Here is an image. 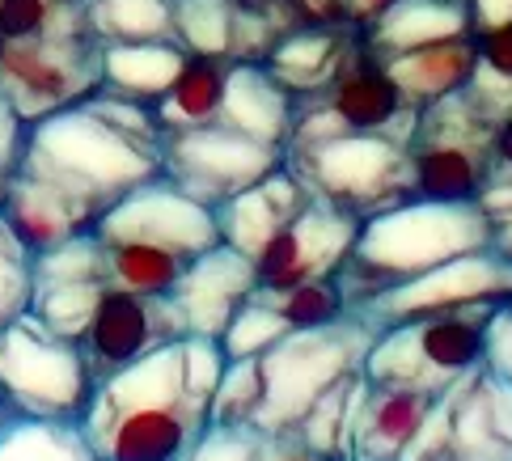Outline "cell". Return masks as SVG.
<instances>
[{"instance_id": "obj_1", "label": "cell", "mask_w": 512, "mask_h": 461, "mask_svg": "<svg viewBox=\"0 0 512 461\" xmlns=\"http://www.w3.org/2000/svg\"><path fill=\"white\" fill-rule=\"evenodd\" d=\"M225 364L221 339L187 335L98 377L81 415V432L98 461H182L208 428Z\"/></svg>"}, {"instance_id": "obj_2", "label": "cell", "mask_w": 512, "mask_h": 461, "mask_svg": "<svg viewBox=\"0 0 512 461\" xmlns=\"http://www.w3.org/2000/svg\"><path fill=\"white\" fill-rule=\"evenodd\" d=\"M479 250H491V225L479 204H432V199L407 195L360 220L339 284L356 313L386 288H398L415 275H428Z\"/></svg>"}, {"instance_id": "obj_3", "label": "cell", "mask_w": 512, "mask_h": 461, "mask_svg": "<svg viewBox=\"0 0 512 461\" xmlns=\"http://www.w3.org/2000/svg\"><path fill=\"white\" fill-rule=\"evenodd\" d=\"M22 174H34L102 216L119 195L161 174V149L123 136L85 102L30 123Z\"/></svg>"}, {"instance_id": "obj_4", "label": "cell", "mask_w": 512, "mask_h": 461, "mask_svg": "<svg viewBox=\"0 0 512 461\" xmlns=\"http://www.w3.org/2000/svg\"><path fill=\"white\" fill-rule=\"evenodd\" d=\"M377 335L373 322L360 313H347L343 322L322 330H288L259 356L263 364V407L254 419V432H292L314 402L335 390L339 381L356 377L364 352Z\"/></svg>"}, {"instance_id": "obj_5", "label": "cell", "mask_w": 512, "mask_h": 461, "mask_svg": "<svg viewBox=\"0 0 512 461\" xmlns=\"http://www.w3.org/2000/svg\"><path fill=\"white\" fill-rule=\"evenodd\" d=\"M284 165L305 182L309 195L326 199V204H335L356 220L411 195L407 136L335 132L284 149Z\"/></svg>"}, {"instance_id": "obj_6", "label": "cell", "mask_w": 512, "mask_h": 461, "mask_svg": "<svg viewBox=\"0 0 512 461\" xmlns=\"http://www.w3.org/2000/svg\"><path fill=\"white\" fill-rule=\"evenodd\" d=\"M500 305L432 313L419 322L377 326L364 352L360 377L386 385H415V390H449L487 360V322Z\"/></svg>"}, {"instance_id": "obj_7", "label": "cell", "mask_w": 512, "mask_h": 461, "mask_svg": "<svg viewBox=\"0 0 512 461\" xmlns=\"http://www.w3.org/2000/svg\"><path fill=\"white\" fill-rule=\"evenodd\" d=\"M491 119L466 89L415 115L407 140L411 195L432 204H479L491 182Z\"/></svg>"}, {"instance_id": "obj_8", "label": "cell", "mask_w": 512, "mask_h": 461, "mask_svg": "<svg viewBox=\"0 0 512 461\" xmlns=\"http://www.w3.org/2000/svg\"><path fill=\"white\" fill-rule=\"evenodd\" d=\"M98 89V39L77 9L64 26L22 43H0V98L26 123L77 106Z\"/></svg>"}, {"instance_id": "obj_9", "label": "cell", "mask_w": 512, "mask_h": 461, "mask_svg": "<svg viewBox=\"0 0 512 461\" xmlns=\"http://www.w3.org/2000/svg\"><path fill=\"white\" fill-rule=\"evenodd\" d=\"M0 390L26 415L81 423L94 394V373L77 339H64L34 313H22L0 326Z\"/></svg>"}, {"instance_id": "obj_10", "label": "cell", "mask_w": 512, "mask_h": 461, "mask_svg": "<svg viewBox=\"0 0 512 461\" xmlns=\"http://www.w3.org/2000/svg\"><path fill=\"white\" fill-rule=\"evenodd\" d=\"M402 461H512V381L487 364L453 381Z\"/></svg>"}, {"instance_id": "obj_11", "label": "cell", "mask_w": 512, "mask_h": 461, "mask_svg": "<svg viewBox=\"0 0 512 461\" xmlns=\"http://www.w3.org/2000/svg\"><path fill=\"white\" fill-rule=\"evenodd\" d=\"M276 165H284L280 149L233 132L225 123L170 132L161 140V174L212 212L221 208L225 199L242 195L254 182H263Z\"/></svg>"}, {"instance_id": "obj_12", "label": "cell", "mask_w": 512, "mask_h": 461, "mask_svg": "<svg viewBox=\"0 0 512 461\" xmlns=\"http://www.w3.org/2000/svg\"><path fill=\"white\" fill-rule=\"evenodd\" d=\"M512 301V258L496 250L462 254L453 263L436 267L428 275L386 288L377 301L356 309L364 322L373 326H398V322H419L432 313H457V309H487Z\"/></svg>"}, {"instance_id": "obj_13", "label": "cell", "mask_w": 512, "mask_h": 461, "mask_svg": "<svg viewBox=\"0 0 512 461\" xmlns=\"http://www.w3.org/2000/svg\"><path fill=\"white\" fill-rule=\"evenodd\" d=\"M94 233L98 242H144V246L174 250L182 258H195L212 246H221L216 212L191 199L187 191H178L166 174L119 195L94 220Z\"/></svg>"}, {"instance_id": "obj_14", "label": "cell", "mask_w": 512, "mask_h": 461, "mask_svg": "<svg viewBox=\"0 0 512 461\" xmlns=\"http://www.w3.org/2000/svg\"><path fill=\"white\" fill-rule=\"evenodd\" d=\"M356 233H360L356 216L309 195V204L250 258L259 292H280L305 280H322V275H339L356 246Z\"/></svg>"}, {"instance_id": "obj_15", "label": "cell", "mask_w": 512, "mask_h": 461, "mask_svg": "<svg viewBox=\"0 0 512 461\" xmlns=\"http://www.w3.org/2000/svg\"><path fill=\"white\" fill-rule=\"evenodd\" d=\"M178 339H187V322H182V313L174 309L170 297H136V292L106 288L94 318L81 330L77 347L98 381Z\"/></svg>"}, {"instance_id": "obj_16", "label": "cell", "mask_w": 512, "mask_h": 461, "mask_svg": "<svg viewBox=\"0 0 512 461\" xmlns=\"http://www.w3.org/2000/svg\"><path fill=\"white\" fill-rule=\"evenodd\" d=\"M254 292H259L254 263L221 242V246L191 258L182 280L170 292V301L182 313V322H187V335L221 339L225 326L233 322V313L242 309Z\"/></svg>"}, {"instance_id": "obj_17", "label": "cell", "mask_w": 512, "mask_h": 461, "mask_svg": "<svg viewBox=\"0 0 512 461\" xmlns=\"http://www.w3.org/2000/svg\"><path fill=\"white\" fill-rule=\"evenodd\" d=\"M436 390L364 381L347 428V461H402L436 407Z\"/></svg>"}, {"instance_id": "obj_18", "label": "cell", "mask_w": 512, "mask_h": 461, "mask_svg": "<svg viewBox=\"0 0 512 461\" xmlns=\"http://www.w3.org/2000/svg\"><path fill=\"white\" fill-rule=\"evenodd\" d=\"M318 98L343 132H386V136L411 140L415 110L398 94V85L390 81V72L381 68L377 55L364 51V43L352 60H347V68L331 81V89Z\"/></svg>"}, {"instance_id": "obj_19", "label": "cell", "mask_w": 512, "mask_h": 461, "mask_svg": "<svg viewBox=\"0 0 512 461\" xmlns=\"http://www.w3.org/2000/svg\"><path fill=\"white\" fill-rule=\"evenodd\" d=\"M305 204H309V187L288 165H276L263 182H254V187L216 208V229H221L225 246L254 258Z\"/></svg>"}, {"instance_id": "obj_20", "label": "cell", "mask_w": 512, "mask_h": 461, "mask_svg": "<svg viewBox=\"0 0 512 461\" xmlns=\"http://www.w3.org/2000/svg\"><path fill=\"white\" fill-rule=\"evenodd\" d=\"M0 216H5V225L17 233V242H22L30 254L56 250L68 242V237L89 233L98 220L85 204H77V199L64 195L60 187H51V182L22 174V170H17L13 182L5 187Z\"/></svg>"}, {"instance_id": "obj_21", "label": "cell", "mask_w": 512, "mask_h": 461, "mask_svg": "<svg viewBox=\"0 0 512 461\" xmlns=\"http://www.w3.org/2000/svg\"><path fill=\"white\" fill-rule=\"evenodd\" d=\"M360 51V34L352 26H297L267 51L263 68L292 98H318Z\"/></svg>"}, {"instance_id": "obj_22", "label": "cell", "mask_w": 512, "mask_h": 461, "mask_svg": "<svg viewBox=\"0 0 512 461\" xmlns=\"http://www.w3.org/2000/svg\"><path fill=\"white\" fill-rule=\"evenodd\" d=\"M292 115H297V98H292L263 64H242V60L229 64L225 106H221V119L216 123H225L233 132L263 140L284 153V144L292 136Z\"/></svg>"}, {"instance_id": "obj_23", "label": "cell", "mask_w": 512, "mask_h": 461, "mask_svg": "<svg viewBox=\"0 0 512 461\" xmlns=\"http://www.w3.org/2000/svg\"><path fill=\"white\" fill-rule=\"evenodd\" d=\"M377 60L390 72L398 94L407 98V106L419 115V110L462 94V89L470 85V77H474V34H466V39L428 43V47H415V51H398V55H377Z\"/></svg>"}, {"instance_id": "obj_24", "label": "cell", "mask_w": 512, "mask_h": 461, "mask_svg": "<svg viewBox=\"0 0 512 461\" xmlns=\"http://www.w3.org/2000/svg\"><path fill=\"white\" fill-rule=\"evenodd\" d=\"M466 34H474L466 0H394L381 22L360 34V43L373 55H398L428 43L466 39Z\"/></svg>"}, {"instance_id": "obj_25", "label": "cell", "mask_w": 512, "mask_h": 461, "mask_svg": "<svg viewBox=\"0 0 512 461\" xmlns=\"http://www.w3.org/2000/svg\"><path fill=\"white\" fill-rule=\"evenodd\" d=\"M187 60L191 55L182 51L174 39H161V43H106V47H98V85L136 98V102L157 106L161 94L178 81V72H182Z\"/></svg>"}, {"instance_id": "obj_26", "label": "cell", "mask_w": 512, "mask_h": 461, "mask_svg": "<svg viewBox=\"0 0 512 461\" xmlns=\"http://www.w3.org/2000/svg\"><path fill=\"white\" fill-rule=\"evenodd\" d=\"M0 461H98L77 419L26 415L0 402Z\"/></svg>"}, {"instance_id": "obj_27", "label": "cell", "mask_w": 512, "mask_h": 461, "mask_svg": "<svg viewBox=\"0 0 512 461\" xmlns=\"http://www.w3.org/2000/svg\"><path fill=\"white\" fill-rule=\"evenodd\" d=\"M229 64L233 60H204V55H191V60L182 64L178 81L153 106L161 132L166 136L170 132H191V127H208V123L221 119Z\"/></svg>"}, {"instance_id": "obj_28", "label": "cell", "mask_w": 512, "mask_h": 461, "mask_svg": "<svg viewBox=\"0 0 512 461\" xmlns=\"http://www.w3.org/2000/svg\"><path fill=\"white\" fill-rule=\"evenodd\" d=\"M106 250V288L136 292V297H170L191 258L144 242H102Z\"/></svg>"}, {"instance_id": "obj_29", "label": "cell", "mask_w": 512, "mask_h": 461, "mask_svg": "<svg viewBox=\"0 0 512 461\" xmlns=\"http://www.w3.org/2000/svg\"><path fill=\"white\" fill-rule=\"evenodd\" d=\"M81 13L98 47L174 39L170 0H81Z\"/></svg>"}, {"instance_id": "obj_30", "label": "cell", "mask_w": 512, "mask_h": 461, "mask_svg": "<svg viewBox=\"0 0 512 461\" xmlns=\"http://www.w3.org/2000/svg\"><path fill=\"white\" fill-rule=\"evenodd\" d=\"M259 297L276 309V318L288 330H322L352 313L339 275H322V280H305V284H292L280 292H259Z\"/></svg>"}, {"instance_id": "obj_31", "label": "cell", "mask_w": 512, "mask_h": 461, "mask_svg": "<svg viewBox=\"0 0 512 461\" xmlns=\"http://www.w3.org/2000/svg\"><path fill=\"white\" fill-rule=\"evenodd\" d=\"M301 22L288 0H233V34H229V60L263 64L267 51Z\"/></svg>"}, {"instance_id": "obj_32", "label": "cell", "mask_w": 512, "mask_h": 461, "mask_svg": "<svg viewBox=\"0 0 512 461\" xmlns=\"http://www.w3.org/2000/svg\"><path fill=\"white\" fill-rule=\"evenodd\" d=\"M102 292H106L102 280H47V284H34L26 313H34L47 330H56L64 339H81Z\"/></svg>"}, {"instance_id": "obj_33", "label": "cell", "mask_w": 512, "mask_h": 461, "mask_svg": "<svg viewBox=\"0 0 512 461\" xmlns=\"http://www.w3.org/2000/svg\"><path fill=\"white\" fill-rule=\"evenodd\" d=\"M170 17H174V43L187 55L229 60L233 0H170Z\"/></svg>"}, {"instance_id": "obj_34", "label": "cell", "mask_w": 512, "mask_h": 461, "mask_svg": "<svg viewBox=\"0 0 512 461\" xmlns=\"http://www.w3.org/2000/svg\"><path fill=\"white\" fill-rule=\"evenodd\" d=\"M263 407V364L259 356L229 360L221 381H216L208 423H225V428H254Z\"/></svg>"}, {"instance_id": "obj_35", "label": "cell", "mask_w": 512, "mask_h": 461, "mask_svg": "<svg viewBox=\"0 0 512 461\" xmlns=\"http://www.w3.org/2000/svg\"><path fill=\"white\" fill-rule=\"evenodd\" d=\"M284 335H288V326L276 318V309L254 292V297L233 313V322L225 326L221 347H225L229 360H242V356H263L267 347L276 339H284Z\"/></svg>"}, {"instance_id": "obj_36", "label": "cell", "mask_w": 512, "mask_h": 461, "mask_svg": "<svg viewBox=\"0 0 512 461\" xmlns=\"http://www.w3.org/2000/svg\"><path fill=\"white\" fill-rule=\"evenodd\" d=\"M34 292V254L17 242V233L0 216V326L22 318Z\"/></svg>"}, {"instance_id": "obj_37", "label": "cell", "mask_w": 512, "mask_h": 461, "mask_svg": "<svg viewBox=\"0 0 512 461\" xmlns=\"http://www.w3.org/2000/svg\"><path fill=\"white\" fill-rule=\"evenodd\" d=\"M89 110H94L98 119H106L111 127H119L123 136H132L140 144H153V149H161V140H166V132H161V123H157V110L149 102H136V98H127V94H115V89H106L98 85L89 98H81Z\"/></svg>"}, {"instance_id": "obj_38", "label": "cell", "mask_w": 512, "mask_h": 461, "mask_svg": "<svg viewBox=\"0 0 512 461\" xmlns=\"http://www.w3.org/2000/svg\"><path fill=\"white\" fill-rule=\"evenodd\" d=\"M259 440H263V432H254V428L208 423L182 461H254L259 457Z\"/></svg>"}, {"instance_id": "obj_39", "label": "cell", "mask_w": 512, "mask_h": 461, "mask_svg": "<svg viewBox=\"0 0 512 461\" xmlns=\"http://www.w3.org/2000/svg\"><path fill=\"white\" fill-rule=\"evenodd\" d=\"M479 208L491 225V250L512 258V170H491L487 191L479 195Z\"/></svg>"}, {"instance_id": "obj_40", "label": "cell", "mask_w": 512, "mask_h": 461, "mask_svg": "<svg viewBox=\"0 0 512 461\" xmlns=\"http://www.w3.org/2000/svg\"><path fill=\"white\" fill-rule=\"evenodd\" d=\"M26 132H30V123L17 115V110H13L5 98H0V199H5V187L13 182L17 165H22Z\"/></svg>"}, {"instance_id": "obj_41", "label": "cell", "mask_w": 512, "mask_h": 461, "mask_svg": "<svg viewBox=\"0 0 512 461\" xmlns=\"http://www.w3.org/2000/svg\"><path fill=\"white\" fill-rule=\"evenodd\" d=\"M491 373L512 381V301H504L487 322V360Z\"/></svg>"}, {"instance_id": "obj_42", "label": "cell", "mask_w": 512, "mask_h": 461, "mask_svg": "<svg viewBox=\"0 0 512 461\" xmlns=\"http://www.w3.org/2000/svg\"><path fill=\"white\" fill-rule=\"evenodd\" d=\"M254 461H331V457H322L318 449H309L301 436H292V432H271L259 440V457Z\"/></svg>"}, {"instance_id": "obj_43", "label": "cell", "mask_w": 512, "mask_h": 461, "mask_svg": "<svg viewBox=\"0 0 512 461\" xmlns=\"http://www.w3.org/2000/svg\"><path fill=\"white\" fill-rule=\"evenodd\" d=\"M301 26H347V0H288Z\"/></svg>"}, {"instance_id": "obj_44", "label": "cell", "mask_w": 512, "mask_h": 461, "mask_svg": "<svg viewBox=\"0 0 512 461\" xmlns=\"http://www.w3.org/2000/svg\"><path fill=\"white\" fill-rule=\"evenodd\" d=\"M466 9H470L474 34H479V30H496V26H508V22H512V0H466Z\"/></svg>"}, {"instance_id": "obj_45", "label": "cell", "mask_w": 512, "mask_h": 461, "mask_svg": "<svg viewBox=\"0 0 512 461\" xmlns=\"http://www.w3.org/2000/svg\"><path fill=\"white\" fill-rule=\"evenodd\" d=\"M491 170H512V110L491 123Z\"/></svg>"}, {"instance_id": "obj_46", "label": "cell", "mask_w": 512, "mask_h": 461, "mask_svg": "<svg viewBox=\"0 0 512 461\" xmlns=\"http://www.w3.org/2000/svg\"><path fill=\"white\" fill-rule=\"evenodd\" d=\"M390 5H394V0H347V26H352L356 34L373 30Z\"/></svg>"}, {"instance_id": "obj_47", "label": "cell", "mask_w": 512, "mask_h": 461, "mask_svg": "<svg viewBox=\"0 0 512 461\" xmlns=\"http://www.w3.org/2000/svg\"><path fill=\"white\" fill-rule=\"evenodd\" d=\"M0 402H5V390H0Z\"/></svg>"}]
</instances>
